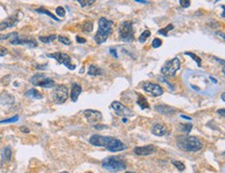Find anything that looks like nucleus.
<instances>
[{
  "label": "nucleus",
  "mask_w": 225,
  "mask_h": 173,
  "mask_svg": "<svg viewBox=\"0 0 225 173\" xmlns=\"http://www.w3.org/2000/svg\"><path fill=\"white\" fill-rule=\"evenodd\" d=\"M30 83L32 86L41 87V88H52L55 86V81L49 76L43 73H35L30 77Z\"/></svg>",
  "instance_id": "39448f33"
},
{
  "label": "nucleus",
  "mask_w": 225,
  "mask_h": 173,
  "mask_svg": "<svg viewBox=\"0 0 225 173\" xmlns=\"http://www.w3.org/2000/svg\"><path fill=\"white\" fill-rule=\"evenodd\" d=\"M48 57H51V58H54L55 61L57 62L58 64H62V65H65L68 69L70 70H74L76 66L73 65L71 63V57L69 54L65 53V52H54V53H51V54H47Z\"/></svg>",
  "instance_id": "1a4fd4ad"
},
{
  "label": "nucleus",
  "mask_w": 225,
  "mask_h": 173,
  "mask_svg": "<svg viewBox=\"0 0 225 173\" xmlns=\"http://www.w3.org/2000/svg\"><path fill=\"white\" fill-rule=\"evenodd\" d=\"M76 41L78 42V43H86V42H87V40H86V39H83V38H80V37H78V35H77V37H76Z\"/></svg>",
  "instance_id": "79ce46f5"
},
{
  "label": "nucleus",
  "mask_w": 225,
  "mask_h": 173,
  "mask_svg": "<svg viewBox=\"0 0 225 173\" xmlns=\"http://www.w3.org/2000/svg\"><path fill=\"white\" fill-rule=\"evenodd\" d=\"M222 8L224 9V11H223L222 14H221V17H222V18H225V6H224V5L222 6Z\"/></svg>",
  "instance_id": "3c124183"
},
{
  "label": "nucleus",
  "mask_w": 225,
  "mask_h": 173,
  "mask_svg": "<svg viewBox=\"0 0 225 173\" xmlns=\"http://www.w3.org/2000/svg\"><path fill=\"white\" fill-rule=\"evenodd\" d=\"M224 155H225V152H224Z\"/></svg>",
  "instance_id": "4d7b16f0"
},
{
  "label": "nucleus",
  "mask_w": 225,
  "mask_h": 173,
  "mask_svg": "<svg viewBox=\"0 0 225 173\" xmlns=\"http://www.w3.org/2000/svg\"><path fill=\"white\" fill-rule=\"evenodd\" d=\"M61 173H69V172H67V171H63V172H61Z\"/></svg>",
  "instance_id": "5fc2aeb1"
},
{
  "label": "nucleus",
  "mask_w": 225,
  "mask_h": 173,
  "mask_svg": "<svg viewBox=\"0 0 225 173\" xmlns=\"http://www.w3.org/2000/svg\"><path fill=\"white\" fill-rule=\"evenodd\" d=\"M55 39H56V35H43V37H39V40H40L42 43L44 44H49L51 42H53Z\"/></svg>",
  "instance_id": "b1692460"
},
{
  "label": "nucleus",
  "mask_w": 225,
  "mask_h": 173,
  "mask_svg": "<svg viewBox=\"0 0 225 173\" xmlns=\"http://www.w3.org/2000/svg\"><path fill=\"white\" fill-rule=\"evenodd\" d=\"M81 91H83V89H81V87L79 86L78 84H72V89H71V100L73 101V102H76L77 99H78V97H79L80 95V93H81Z\"/></svg>",
  "instance_id": "6ab92c4d"
},
{
  "label": "nucleus",
  "mask_w": 225,
  "mask_h": 173,
  "mask_svg": "<svg viewBox=\"0 0 225 173\" xmlns=\"http://www.w3.org/2000/svg\"><path fill=\"white\" fill-rule=\"evenodd\" d=\"M137 103L139 104L140 107H141L142 110H146V109H149V103L147 102V99L145 98L143 95H139L138 96V100H137Z\"/></svg>",
  "instance_id": "5701e85b"
},
{
  "label": "nucleus",
  "mask_w": 225,
  "mask_h": 173,
  "mask_svg": "<svg viewBox=\"0 0 225 173\" xmlns=\"http://www.w3.org/2000/svg\"><path fill=\"white\" fill-rule=\"evenodd\" d=\"M88 74L91 75V76H98V75L102 74V70L95 66V65H91L89 69H88Z\"/></svg>",
  "instance_id": "4be33fe9"
},
{
  "label": "nucleus",
  "mask_w": 225,
  "mask_h": 173,
  "mask_svg": "<svg viewBox=\"0 0 225 173\" xmlns=\"http://www.w3.org/2000/svg\"><path fill=\"white\" fill-rule=\"evenodd\" d=\"M110 107L114 110L116 115H118L120 117H123V118H128V117L133 116V113L130 111V109L126 107L125 105H123L121 102L119 101H113L112 104H110Z\"/></svg>",
  "instance_id": "9b49d317"
},
{
  "label": "nucleus",
  "mask_w": 225,
  "mask_h": 173,
  "mask_svg": "<svg viewBox=\"0 0 225 173\" xmlns=\"http://www.w3.org/2000/svg\"><path fill=\"white\" fill-rule=\"evenodd\" d=\"M126 148L127 147H126L125 144H123L119 139H116L115 141L113 142V144L107 148V150H109V151H112V152H117V151H122V150H125Z\"/></svg>",
  "instance_id": "a211bd4d"
},
{
  "label": "nucleus",
  "mask_w": 225,
  "mask_h": 173,
  "mask_svg": "<svg viewBox=\"0 0 225 173\" xmlns=\"http://www.w3.org/2000/svg\"><path fill=\"white\" fill-rule=\"evenodd\" d=\"M162 46V40H159L158 38H155L154 40L152 41V47L153 48H158Z\"/></svg>",
  "instance_id": "4c0bfd02"
},
{
  "label": "nucleus",
  "mask_w": 225,
  "mask_h": 173,
  "mask_svg": "<svg viewBox=\"0 0 225 173\" xmlns=\"http://www.w3.org/2000/svg\"><path fill=\"white\" fill-rule=\"evenodd\" d=\"M179 68H180V62H179L177 57H174L172 58L171 61H168L167 63L162 67L161 72L163 75H165V76L174 77L176 72L179 70Z\"/></svg>",
  "instance_id": "423d86ee"
},
{
  "label": "nucleus",
  "mask_w": 225,
  "mask_h": 173,
  "mask_svg": "<svg viewBox=\"0 0 225 173\" xmlns=\"http://www.w3.org/2000/svg\"><path fill=\"white\" fill-rule=\"evenodd\" d=\"M172 164H173L179 171H184L185 169V164L182 162H180V161H172Z\"/></svg>",
  "instance_id": "7c9ffc66"
},
{
  "label": "nucleus",
  "mask_w": 225,
  "mask_h": 173,
  "mask_svg": "<svg viewBox=\"0 0 225 173\" xmlns=\"http://www.w3.org/2000/svg\"><path fill=\"white\" fill-rule=\"evenodd\" d=\"M101 166L110 172H118L126 169V163L118 156H107L101 162Z\"/></svg>",
  "instance_id": "7ed1b4c3"
},
{
  "label": "nucleus",
  "mask_w": 225,
  "mask_h": 173,
  "mask_svg": "<svg viewBox=\"0 0 225 173\" xmlns=\"http://www.w3.org/2000/svg\"><path fill=\"white\" fill-rule=\"evenodd\" d=\"M151 35V32H150V30H148V29H146L145 31H143L141 35H140V38H139V42L140 43H145L146 40Z\"/></svg>",
  "instance_id": "a878e982"
},
{
  "label": "nucleus",
  "mask_w": 225,
  "mask_h": 173,
  "mask_svg": "<svg viewBox=\"0 0 225 173\" xmlns=\"http://www.w3.org/2000/svg\"><path fill=\"white\" fill-rule=\"evenodd\" d=\"M162 80H163V81H165V83L167 84L169 87H170V89H171V90H174V89H175V88L173 87V84H172L170 83V81H168L167 79H165V78H162Z\"/></svg>",
  "instance_id": "a19ab883"
},
{
  "label": "nucleus",
  "mask_w": 225,
  "mask_h": 173,
  "mask_svg": "<svg viewBox=\"0 0 225 173\" xmlns=\"http://www.w3.org/2000/svg\"><path fill=\"white\" fill-rule=\"evenodd\" d=\"M116 138L114 137H105V136H100V135H93L89 139L90 144L93 146H98V147H104L109 148L110 145L113 144V142L115 141Z\"/></svg>",
  "instance_id": "6e6552de"
},
{
  "label": "nucleus",
  "mask_w": 225,
  "mask_h": 173,
  "mask_svg": "<svg viewBox=\"0 0 225 173\" xmlns=\"http://www.w3.org/2000/svg\"><path fill=\"white\" fill-rule=\"evenodd\" d=\"M18 35V32H16V31H14V32H9V34H8V35H0V41H3V40H8V39H9L11 37H17Z\"/></svg>",
  "instance_id": "473e14b6"
},
{
  "label": "nucleus",
  "mask_w": 225,
  "mask_h": 173,
  "mask_svg": "<svg viewBox=\"0 0 225 173\" xmlns=\"http://www.w3.org/2000/svg\"><path fill=\"white\" fill-rule=\"evenodd\" d=\"M12 155H13V151H12V149H11L9 146H6V147H4V148L2 149V151H1V159H2L3 162L11 161Z\"/></svg>",
  "instance_id": "aec40b11"
},
{
  "label": "nucleus",
  "mask_w": 225,
  "mask_h": 173,
  "mask_svg": "<svg viewBox=\"0 0 225 173\" xmlns=\"http://www.w3.org/2000/svg\"><path fill=\"white\" fill-rule=\"evenodd\" d=\"M110 53H112L113 55H114V57H118V55H117L116 54V50H114V49H110Z\"/></svg>",
  "instance_id": "8fccbe9b"
},
{
  "label": "nucleus",
  "mask_w": 225,
  "mask_h": 173,
  "mask_svg": "<svg viewBox=\"0 0 225 173\" xmlns=\"http://www.w3.org/2000/svg\"><path fill=\"white\" fill-rule=\"evenodd\" d=\"M83 115L87 118V121L93 125H96L102 120V114L96 110H84Z\"/></svg>",
  "instance_id": "f8f14e48"
},
{
  "label": "nucleus",
  "mask_w": 225,
  "mask_h": 173,
  "mask_svg": "<svg viewBox=\"0 0 225 173\" xmlns=\"http://www.w3.org/2000/svg\"><path fill=\"white\" fill-rule=\"evenodd\" d=\"M106 125H98V124H96V125H94V128L95 129H103V128H106Z\"/></svg>",
  "instance_id": "37998d69"
},
{
  "label": "nucleus",
  "mask_w": 225,
  "mask_h": 173,
  "mask_svg": "<svg viewBox=\"0 0 225 173\" xmlns=\"http://www.w3.org/2000/svg\"><path fill=\"white\" fill-rule=\"evenodd\" d=\"M25 96L27 97H32V98H35V99H42L43 98V96L41 95V93L39 92L37 89H29L25 92Z\"/></svg>",
  "instance_id": "412c9836"
},
{
  "label": "nucleus",
  "mask_w": 225,
  "mask_h": 173,
  "mask_svg": "<svg viewBox=\"0 0 225 173\" xmlns=\"http://www.w3.org/2000/svg\"><path fill=\"white\" fill-rule=\"evenodd\" d=\"M9 43L12 45H27L29 48H35L38 46V43L34 39H23V38H20L19 35H17V37H15L13 40H11Z\"/></svg>",
  "instance_id": "4468645a"
},
{
  "label": "nucleus",
  "mask_w": 225,
  "mask_h": 173,
  "mask_svg": "<svg viewBox=\"0 0 225 173\" xmlns=\"http://www.w3.org/2000/svg\"><path fill=\"white\" fill-rule=\"evenodd\" d=\"M216 35H219L220 38H223L224 40H225V34H223V32H221V31H217V32H216Z\"/></svg>",
  "instance_id": "a18cd8bd"
},
{
  "label": "nucleus",
  "mask_w": 225,
  "mask_h": 173,
  "mask_svg": "<svg viewBox=\"0 0 225 173\" xmlns=\"http://www.w3.org/2000/svg\"><path fill=\"white\" fill-rule=\"evenodd\" d=\"M179 126H181V129L185 132H190L193 125L192 124H179Z\"/></svg>",
  "instance_id": "f704fd0d"
},
{
  "label": "nucleus",
  "mask_w": 225,
  "mask_h": 173,
  "mask_svg": "<svg viewBox=\"0 0 225 173\" xmlns=\"http://www.w3.org/2000/svg\"><path fill=\"white\" fill-rule=\"evenodd\" d=\"M18 22V19L17 17H15V16H12V17H8L6 20L2 21L1 23H0V30H4L6 28H11L13 27L16 23Z\"/></svg>",
  "instance_id": "f3484780"
},
{
  "label": "nucleus",
  "mask_w": 225,
  "mask_h": 173,
  "mask_svg": "<svg viewBox=\"0 0 225 173\" xmlns=\"http://www.w3.org/2000/svg\"><path fill=\"white\" fill-rule=\"evenodd\" d=\"M51 94H52V99H53V101L58 104L66 102V100L68 99V97H69L68 88L66 86H64V84L55 86Z\"/></svg>",
  "instance_id": "0eeeda50"
},
{
  "label": "nucleus",
  "mask_w": 225,
  "mask_h": 173,
  "mask_svg": "<svg viewBox=\"0 0 225 173\" xmlns=\"http://www.w3.org/2000/svg\"><path fill=\"white\" fill-rule=\"evenodd\" d=\"M173 28H174L173 24H169V25L166 26L165 28L159 29V30L158 31V35H165V37H167V35H168L167 32H168V31H170V30H172V29H173Z\"/></svg>",
  "instance_id": "cd10ccee"
},
{
  "label": "nucleus",
  "mask_w": 225,
  "mask_h": 173,
  "mask_svg": "<svg viewBox=\"0 0 225 173\" xmlns=\"http://www.w3.org/2000/svg\"><path fill=\"white\" fill-rule=\"evenodd\" d=\"M55 14L58 15L60 17H65V15H66V12H65V8H62V6H58L55 9Z\"/></svg>",
  "instance_id": "c9c22d12"
},
{
  "label": "nucleus",
  "mask_w": 225,
  "mask_h": 173,
  "mask_svg": "<svg viewBox=\"0 0 225 173\" xmlns=\"http://www.w3.org/2000/svg\"><path fill=\"white\" fill-rule=\"evenodd\" d=\"M18 119H19V116L16 115V116L12 117V118H9V119L1 120V121H0V124H1V123H12V122H16V121H18Z\"/></svg>",
  "instance_id": "72a5a7b5"
},
{
  "label": "nucleus",
  "mask_w": 225,
  "mask_h": 173,
  "mask_svg": "<svg viewBox=\"0 0 225 173\" xmlns=\"http://www.w3.org/2000/svg\"><path fill=\"white\" fill-rule=\"evenodd\" d=\"M142 88L145 92H147L153 97H158L164 94V89L158 84L150 83V81H145L142 84Z\"/></svg>",
  "instance_id": "9d476101"
},
{
  "label": "nucleus",
  "mask_w": 225,
  "mask_h": 173,
  "mask_svg": "<svg viewBox=\"0 0 225 173\" xmlns=\"http://www.w3.org/2000/svg\"><path fill=\"white\" fill-rule=\"evenodd\" d=\"M136 2L143 3V4H147V3H149V1H146V0H136Z\"/></svg>",
  "instance_id": "49530a36"
},
{
  "label": "nucleus",
  "mask_w": 225,
  "mask_h": 173,
  "mask_svg": "<svg viewBox=\"0 0 225 173\" xmlns=\"http://www.w3.org/2000/svg\"><path fill=\"white\" fill-rule=\"evenodd\" d=\"M213 58L215 61H217L218 63L219 64H221L223 66V68H222V73L225 75V61L224 60H221V58H219V57H213Z\"/></svg>",
  "instance_id": "58836bf2"
},
{
  "label": "nucleus",
  "mask_w": 225,
  "mask_h": 173,
  "mask_svg": "<svg viewBox=\"0 0 225 173\" xmlns=\"http://www.w3.org/2000/svg\"><path fill=\"white\" fill-rule=\"evenodd\" d=\"M221 99H222L224 102H225V93H223L222 95H221Z\"/></svg>",
  "instance_id": "603ef678"
},
{
  "label": "nucleus",
  "mask_w": 225,
  "mask_h": 173,
  "mask_svg": "<svg viewBox=\"0 0 225 173\" xmlns=\"http://www.w3.org/2000/svg\"><path fill=\"white\" fill-rule=\"evenodd\" d=\"M20 130L21 132H26V133H28L29 132V129H27V128H25V127H20Z\"/></svg>",
  "instance_id": "de8ad7c7"
},
{
  "label": "nucleus",
  "mask_w": 225,
  "mask_h": 173,
  "mask_svg": "<svg viewBox=\"0 0 225 173\" xmlns=\"http://www.w3.org/2000/svg\"><path fill=\"white\" fill-rule=\"evenodd\" d=\"M83 30L84 32H92L93 30V22L92 21H86L83 24Z\"/></svg>",
  "instance_id": "bb28decb"
},
{
  "label": "nucleus",
  "mask_w": 225,
  "mask_h": 173,
  "mask_svg": "<svg viewBox=\"0 0 225 173\" xmlns=\"http://www.w3.org/2000/svg\"><path fill=\"white\" fill-rule=\"evenodd\" d=\"M0 142H1V139H0Z\"/></svg>",
  "instance_id": "6e6d98bb"
},
{
  "label": "nucleus",
  "mask_w": 225,
  "mask_h": 173,
  "mask_svg": "<svg viewBox=\"0 0 225 173\" xmlns=\"http://www.w3.org/2000/svg\"><path fill=\"white\" fill-rule=\"evenodd\" d=\"M156 151V147L154 145H146V146H138V147H135L133 149V152L137 155L140 156H146V155H150L152 153H154Z\"/></svg>",
  "instance_id": "ddd939ff"
},
{
  "label": "nucleus",
  "mask_w": 225,
  "mask_h": 173,
  "mask_svg": "<svg viewBox=\"0 0 225 173\" xmlns=\"http://www.w3.org/2000/svg\"><path fill=\"white\" fill-rule=\"evenodd\" d=\"M178 2H179V4H180L181 8H187L191 5L190 0H179Z\"/></svg>",
  "instance_id": "e433bc0d"
},
{
  "label": "nucleus",
  "mask_w": 225,
  "mask_h": 173,
  "mask_svg": "<svg viewBox=\"0 0 225 173\" xmlns=\"http://www.w3.org/2000/svg\"><path fill=\"white\" fill-rule=\"evenodd\" d=\"M154 110L156 112H158L159 114H163V115L166 116H171L174 115L176 113V109L172 107L170 105H167V104H159V105H155Z\"/></svg>",
  "instance_id": "2eb2a0df"
},
{
  "label": "nucleus",
  "mask_w": 225,
  "mask_h": 173,
  "mask_svg": "<svg viewBox=\"0 0 225 173\" xmlns=\"http://www.w3.org/2000/svg\"><path fill=\"white\" fill-rule=\"evenodd\" d=\"M180 117H181V118H184V119L189 120V121H190V120H192L191 117H188V116H185V115H180Z\"/></svg>",
  "instance_id": "09e8293b"
},
{
  "label": "nucleus",
  "mask_w": 225,
  "mask_h": 173,
  "mask_svg": "<svg viewBox=\"0 0 225 173\" xmlns=\"http://www.w3.org/2000/svg\"><path fill=\"white\" fill-rule=\"evenodd\" d=\"M120 40L125 43H131L135 41V29H133L132 22L123 21L119 25L118 28Z\"/></svg>",
  "instance_id": "20e7f679"
},
{
  "label": "nucleus",
  "mask_w": 225,
  "mask_h": 173,
  "mask_svg": "<svg viewBox=\"0 0 225 173\" xmlns=\"http://www.w3.org/2000/svg\"><path fill=\"white\" fill-rule=\"evenodd\" d=\"M125 173H136V172H131V171H126Z\"/></svg>",
  "instance_id": "864d4df0"
},
{
  "label": "nucleus",
  "mask_w": 225,
  "mask_h": 173,
  "mask_svg": "<svg viewBox=\"0 0 225 173\" xmlns=\"http://www.w3.org/2000/svg\"><path fill=\"white\" fill-rule=\"evenodd\" d=\"M57 39H58V41H60L61 43H63L65 45H71V43H72L70 39L67 38V37H65V35H58Z\"/></svg>",
  "instance_id": "2f4dec72"
},
{
  "label": "nucleus",
  "mask_w": 225,
  "mask_h": 173,
  "mask_svg": "<svg viewBox=\"0 0 225 173\" xmlns=\"http://www.w3.org/2000/svg\"><path fill=\"white\" fill-rule=\"evenodd\" d=\"M77 2L83 6V8H86V6H90L93 5L94 2H96L95 0H77Z\"/></svg>",
  "instance_id": "c85d7f7f"
},
{
  "label": "nucleus",
  "mask_w": 225,
  "mask_h": 173,
  "mask_svg": "<svg viewBox=\"0 0 225 173\" xmlns=\"http://www.w3.org/2000/svg\"><path fill=\"white\" fill-rule=\"evenodd\" d=\"M217 113L219 114V115L225 117V109H220V110H218V111H217Z\"/></svg>",
  "instance_id": "c03bdc74"
},
{
  "label": "nucleus",
  "mask_w": 225,
  "mask_h": 173,
  "mask_svg": "<svg viewBox=\"0 0 225 173\" xmlns=\"http://www.w3.org/2000/svg\"><path fill=\"white\" fill-rule=\"evenodd\" d=\"M8 53V49H6L5 47H3V46L0 45V57H4V55H6Z\"/></svg>",
  "instance_id": "ea45409f"
},
{
  "label": "nucleus",
  "mask_w": 225,
  "mask_h": 173,
  "mask_svg": "<svg viewBox=\"0 0 225 173\" xmlns=\"http://www.w3.org/2000/svg\"><path fill=\"white\" fill-rule=\"evenodd\" d=\"M185 55H189V57H191L193 60H195V62L197 63L198 65V67H200L201 66V58L199 57H197L196 54H194V53H192V52H185Z\"/></svg>",
  "instance_id": "c756f323"
},
{
  "label": "nucleus",
  "mask_w": 225,
  "mask_h": 173,
  "mask_svg": "<svg viewBox=\"0 0 225 173\" xmlns=\"http://www.w3.org/2000/svg\"><path fill=\"white\" fill-rule=\"evenodd\" d=\"M177 145L181 150L189 152L199 151L203 148V144L199 139L193 136H181L177 139Z\"/></svg>",
  "instance_id": "f03ea898"
},
{
  "label": "nucleus",
  "mask_w": 225,
  "mask_h": 173,
  "mask_svg": "<svg viewBox=\"0 0 225 173\" xmlns=\"http://www.w3.org/2000/svg\"><path fill=\"white\" fill-rule=\"evenodd\" d=\"M35 11H37L38 13H41V14H45V15L49 16V17H50L51 19H53L54 21H57V22H60V21H61L60 19H57V18H56V16H54L53 14H52V13H50L49 11H47V9H45V8H37V9H35Z\"/></svg>",
  "instance_id": "393cba45"
},
{
  "label": "nucleus",
  "mask_w": 225,
  "mask_h": 173,
  "mask_svg": "<svg viewBox=\"0 0 225 173\" xmlns=\"http://www.w3.org/2000/svg\"><path fill=\"white\" fill-rule=\"evenodd\" d=\"M114 21L101 17L98 20V30L94 35V40L98 45L103 44L113 31Z\"/></svg>",
  "instance_id": "f257e3e1"
},
{
  "label": "nucleus",
  "mask_w": 225,
  "mask_h": 173,
  "mask_svg": "<svg viewBox=\"0 0 225 173\" xmlns=\"http://www.w3.org/2000/svg\"><path fill=\"white\" fill-rule=\"evenodd\" d=\"M151 132H152L154 136L163 137V136H165L166 133L168 132V128H167V126H166L165 124L156 123V124H154V125L152 126V128H151Z\"/></svg>",
  "instance_id": "dca6fc26"
}]
</instances>
